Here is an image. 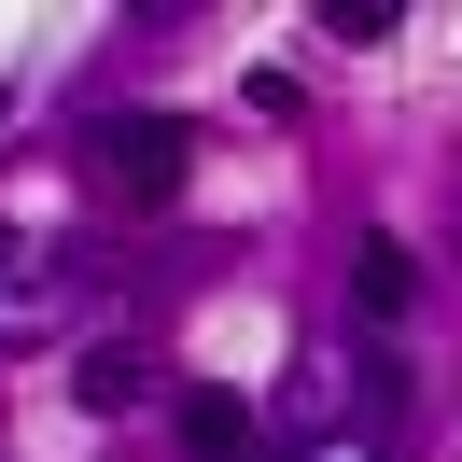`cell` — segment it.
<instances>
[{
    "label": "cell",
    "instance_id": "obj_4",
    "mask_svg": "<svg viewBox=\"0 0 462 462\" xmlns=\"http://www.w3.org/2000/svg\"><path fill=\"white\" fill-rule=\"evenodd\" d=\"M350 294L393 322V309H406V238H350Z\"/></svg>",
    "mask_w": 462,
    "mask_h": 462
},
{
    "label": "cell",
    "instance_id": "obj_1",
    "mask_svg": "<svg viewBox=\"0 0 462 462\" xmlns=\"http://www.w3.org/2000/svg\"><path fill=\"white\" fill-rule=\"evenodd\" d=\"M182 154H197L182 113H98V126H85V169L113 182L126 210H169V197H182Z\"/></svg>",
    "mask_w": 462,
    "mask_h": 462
},
{
    "label": "cell",
    "instance_id": "obj_2",
    "mask_svg": "<svg viewBox=\"0 0 462 462\" xmlns=\"http://www.w3.org/2000/svg\"><path fill=\"white\" fill-rule=\"evenodd\" d=\"M182 448H197V462H253V448H266V420H253L238 393H182Z\"/></svg>",
    "mask_w": 462,
    "mask_h": 462
},
{
    "label": "cell",
    "instance_id": "obj_3",
    "mask_svg": "<svg viewBox=\"0 0 462 462\" xmlns=\"http://www.w3.org/2000/svg\"><path fill=\"white\" fill-rule=\"evenodd\" d=\"M70 393H85V406H141V393H154V350H126V337L85 350V378H70Z\"/></svg>",
    "mask_w": 462,
    "mask_h": 462
}]
</instances>
